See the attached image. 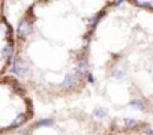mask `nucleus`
<instances>
[{
  "instance_id": "nucleus-1",
  "label": "nucleus",
  "mask_w": 153,
  "mask_h": 135,
  "mask_svg": "<svg viewBox=\"0 0 153 135\" xmlns=\"http://www.w3.org/2000/svg\"><path fill=\"white\" fill-rule=\"evenodd\" d=\"M33 32V21L30 17H26L20 21L18 24V29H17V33L20 38H27L30 33Z\"/></svg>"
},
{
  "instance_id": "nucleus-2",
  "label": "nucleus",
  "mask_w": 153,
  "mask_h": 135,
  "mask_svg": "<svg viewBox=\"0 0 153 135\" xmlns=\"http://www.w3.org/2000/svg\"><path fill=\"white\" fill-rule=\"evenodd\" d=\"M76 84H78V77H76L75 74H69V75L65 77V80H63V83L60 84V87H62L63 90H72Z\"/></svg>"
},
{
  "instance_id": "nucleus-3",
  "label": "nucleus",
  "mask_w": 153,
  "mask_h": 135,
  "mask_svg": "<svg viewBox=\"0 0 153 135\" xmlns=\"http://www.w3.org/2000/svg\"><path fill=\"white\" fill-rule=\"evenodd\" d=\"M126 2H129L141 9H147V11L153 12V0H126Z\"/></svg>"
},
{
  "instance_id": "nucleus-4",
  "label": "nucleus",
  "mask_w": 153,
  "mask_h": 135,
  "mask_svg": "<svg viewBox=\"0 0 153 135\" xmlns=\"http://www.w3.org/2000/svg\"><path fill=\"white\" fill-rule=\"evenodd\" d=\"M87 69H89V62H87L86 57H81V59L78 60V63H76L75 71H76V74H78L80 77H83V75L87 74Z\"/></svg>"
},
{
  "instance_id": "nucleus-5",
  "label": "nucleus",
  "mask_w": 153,
  "mask_h": 135,
  "mask_svg": "<svg viewBox=\"0 0 153 135\" xmlns=\"http://www.w3.org/2000/svg\"><path fill=\"white\" fill-rule=\"evenodd\" d=\"M12 72H14V74H17V75H20V77H24V75L27 74V68H26L23 63H20V62L14 60V65H12Z\"/></svg>"
},
{
  "instance_id": "nucleus-6",
  "label": "nucleus",
  "mask_w": 153,
  "mask_h": 135,
  "mask_svg": "<svg viewBox=\"0 0 153 135\" xmlns=\"http://www.w3.org/2000/svg\"><path fill=\"white\" fill-rule=\"evenodd\" d=\"M26 120H27V116H26V114H20V116H17V119L11 123L9 128H18V126H21Z\"/></svg>"
},
{
  "instance_id": "nucleus-7",
  "label": "nucleus",
  "mask_w": 153,
  "mask_h": 135,
  "mask_svg": "<svg viewBox=\"0 0 153 135\" xmlns=\"http://www.w3.org/2000/svg\"><path fill=\"white\" fill-rule=\"evenodd\" d=\"M93 116L98 117V119H104V117L108 116V113H107V110H104L102 107H96V108L93 110Z\"/></svg>"
},
{
  "instance_id": "nucleus-8",
  "label": "nucleus",
  "mask_w": 153,
  "mask_h": 135,
  "mask_svg": "<svg viewBox=\"0 0 153 135\" xmlns=\"http://www.w3.org/2000/svg\"><path fill=\"white\" fill-rule=\"evenodd\" d=\"M125 125H126L128 129H135V128L140 125V122L135 120V119H129V117H126V119H125Z\"/></svg>"
},
{
  "instance_id": "nucleus-9",
  "label": "nucleus",
  "mask_w": 153,
  "mask_h": 135,
  "mask_svg": "<svg viewBox=\"0 0 153 135\" xmlns=\"http://www.w3.org/2000/svg\"><path fill=\"white\" fill-rule=\"evenodd\" d=\"M12 54H14V45H12V42H9V44L3 48V56H5L6 59H9V57H12Z\"/></svg>"
},
{
  "instance_id": "nucleus-10",
  "label": "nucleus",
  "mask_w": 153,
  "mask_h": 135,
  "mask_svg": "<svg viewBox=\"0 0 153 135\" xmlns=\"http://www.w3.org/2000/svg\"><path fill=\"white\" fill-rule=\"evenodd\" d=\"M131 105H132L135 110H140V111L146 110V105H144V102H143V101H140V99H134V101H131Z\"/></svg>"
},
{
  "instance_id": "nucleus-11",
  "label": "nucleus",
  "mask_w": 153,
  "mask_h": 135,
  "mask_svg": "<svg viewBox=\"0 0 153 135\" xmlns=\"http://www.w3.org/2000/svg\"><path fill=\"white\" fill-rule=\"evenodd\" d=\"M53 123H54L53 119H44V120H39L35 126H36V128H39V126H51Z\"/></svg>"
},
{
  "instance_id": "nucleus-12",
  "label": "nucleus",
  "mask_w": 153,
  "mask_h": 135,
  "mask_svg": "<svg viewBox=\"0 0 153 135\" xmlns=\"http://www.w3.org/2000/svg\"><path fill=\"white\" fill-rule=\"evenodd\" d=\"M113 77H116V78H122V77H123V72H122V71H114V72H113Z\"/></svg>"
},
{
  "instance_id": "nucleus-13",
  "label": "nucleus",
  "mask_w": 153,
  "mask_h": 135,
  "mask_svg": "<svg viewBox=\"0 0 153 135\" xmlns=\"http://www.w3.org/2000/svg\"><path fill=\"white\" fill-rule=\"evenodd\" d=\"M144 132H146V135H153V129L152 128H146Z\"/></svg>"
},
{
  "instance_id": "nucleus-14",
  "label": "nucleus",
  "mask_w": 153,
  "mask_h": 135,
  "mask_svg": "<svg viewBox=\"0 0 153 135\" xmlns=\"http://www.w3.org/2000/svg\"><path fill=\"white\" fill-rule=\"evenodd\" d=\"M87 80H89V83H93V77L90 74H87Z\"/></svg>"
},
{
  "instance_id": "nucleus-15",
  "label": "nucleus",
  "mask_w": 153,
  "mask_h": 135,
  "mask_svg": "<svg viewBox=\"0 0 153 135\" xmlns=\"http://www.w3.org/2000/svg\"><path fill=\"white\" fill-rule=\"evenodd\" d=\"M114 135H119V134H114Z\"/></svg>"
}]
</instances>
